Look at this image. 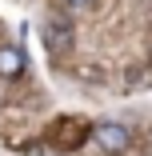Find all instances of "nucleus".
I'll return each mask as SVG.
<instances>
[{
    "label": "nucleus",
    "mask_w": 152,
    "mask_h": 156,
    "mask_svg": "<svg viewBox=\"0 0 152 156\" xmlns=\"http://www.w3.org/2000/svg\"><path fill=\"white\" fill-rule=\"evenodd\" d=\"M44 44H48L52 52H64V48L72 44V24H68L64 16H48V20H44Z\"/></svg>",
    "instance_id": "2"
},
{
    "label": "nucleus",
    "mask_w": 152,
    "mask_h": 156,
    "mask_svg": "<svg viewBox=\"0 0 152 156\" xmlns=\"http://www.w3.org/2000/svg\"><path fill=\"white\" fill-rule=\"evenodd\" d=\"M72 8H96V0H68Z\"/></svg>",
    "instance_id": "4"
},
{
    "label": "nucleus",
    "mask_w": 152,
    "mask_h": 156,
    "mask_svg": "<svg viewBox=\"0 0 152 156\" xmlns=\"http://www.w3.org/2000/svg\"><path fill=\"white\" fill-rule=\"evenodd\" d=\"M24 76V52L16 44H0V80H16Z\"/></svg>",
    "instance_id": "3"
},
{
    "label": "nucleus",
    "mask_w": 152,
    "mask_h": 156,
    "mask_svg": "<svg viewBox=\"0 0 152 156\" xmlns=\"http://www.w3.org/2000/svg\"><path fill=\"white\" fill-rule=\"evenodd\" d=\"M96 140H100V148L112 152V156L128 152V144H132V136H128L124 124H100V128H96Z\"/></svg>",
    "instance_id": "1"
}]
</instances>
